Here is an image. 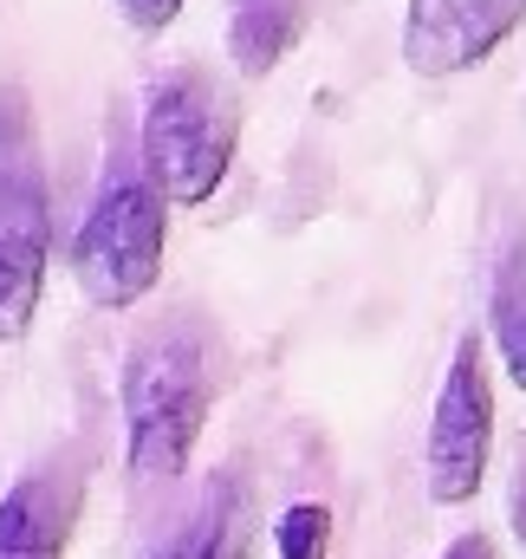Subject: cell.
<instances>
[{
  "instance_id": "6da1fadb",
  "label": "cell",
  "mask_w": 526,
  "mask_h": 559,
  "mask_svg": "<svg viewBox=\"0 0 526 559\" xmlns=\"http://www.w3.org/2000/svg\"><path fill=\"white\" fill-rule=\"evenodd\" d=\"M124 462L136 481H176L208 429V345L195 325H163L124 358Z\"/></svg>"
},
{
  "instance_id": "7a4b0ae2",
  "label": "cell",
  "mask_w": 526,
  "mask_h": 559,
  "mask_svg": "<svg viewBox=\"0 0 526 559\" xmlns=\"http://www.w3.org/2000/svg\"><path fill=\"white\" fill-rule=\"evenodd\" d=\"M52 261V189L39 118L20 85H0V345H20L39 319Z\"/></svg>"
},
{
  "instance_id": "3957f363",
  "label": "cell",
  "mask_w": 526,
  "mask_h": 559,
  "mask_svg": "<svg viewBox=\"0 0 526 559\" xmlns=\"http://www.w3.org/2000/svg\"><path fill=\"white\" fill-rule=\"evenodd\" d=\"M235 105L222 98L215 79H202L195 66L182 72H163L143 98V131H136V150H143V169L150 182L176 202V209H202L215 202V189L228 182L235 169Z\"/></svg>"
},
{
  "instance_id": "277c9868",
  "label": "cell",
  "mask_w": 526,
  "mask_h": 559,
  "mask_svg": "<svg viewBox=\"0 0 526 559\" xmlns=\"http://www.w3.org/2000/svg\"><path fill=\"white\" fill-rule=\"evenodd\" d=\"M163 241H169V195L150 182L143 163H118L79 222L72 241V274L79 293L98 312H131L136 299L163 280Z\"/></svg>"
},
{
  "instance_id": "5b68a950",
  "label": "cell",
  "mask_w": 526,
  "mask_h": 559,
  "mask_svg": "<svg viewBox=\"0 0 526 559\" xmlns=\"http://www.w3.org/2000/svg\"><path fill=\"white\" fill-rule=\"evenodd\" d=\"M494 455V384H488V352L468 332L442 371L435 411H429V442H422V481L435 508H462L481 495Z\"/></svg>"
},
{
  "instance_id": "8992f818",
  "label": "cell",
  "mask_w": 526,
  "mask_h": 559,
  "mask_svg": "<svg viewBox=\"0 0 526 559\" xmlns=\"http://www.w3.org/2000/svg\"><path fill=\"white\" fill-rule=\"evenodd\" d=\"M526 26V0H409L403 7V66L416 79H455L494 59Z\"/></svg>"
},
{
  "instance_id": "52a82bcc",
  "label": "cell",
  "mask_w": 526,
  "mask_h": 559,
  "mask_svg": "<svg viewBox=\"0 0 526 559\" xmlns=\"http://www.w3.org/2000/svg\"><path fill=\"white\" fill-rule=\"evenodd\" d=\"M72 481L59 468H33L0 495V559H65L72 534Z\"/></svg>"
},
{
  "instance_id": "ba28073f",
  "label": "cell",
  "mask_w": 526,
  "mask_h": 559,
  "mask_svg": "<svg viewBox=\"0 0 526 559\" xmlns=\"http://www.w3.org/2000/svg\"><path fill=\"white\" fill-rule=\"evenodd\" d=\"M156 559H254V495L241 475H215L195 514L156 547Z\"/></svg>"
},
{
  "instance_id": "9c48e42d",
  "label": "cell",
  "mask_w": 526,
  "mask_h": 559,
  "mask_svg": "<svg viewBox=\"0 0 526 559\" xmlns=\"http://www.w3.org/2000/svg\"><path fill=\"white\" fill-rule=\"evenodd\" d=\"M299 39V7L292 0H241L228 20V52L248 79H266Z\"/></svg>"
},
{
  "instance_id": "30bf717a",
  "label": "cell",
  "mask_w": 526,
  "mask_h": 559,
  "mask_svg": "<svg viewBox=\"0 0 526 559\" xmlns=\"http://www.w3.org/2000/svg\"><path fill=\"white\" fill-rule=\"evenodd\" d=\"M488 325H494V345H501L507 378L526 391V241L507 254V267H501V280H494Z\"/></svg>"
},
{
  "instance_id": "8fae6325",
  "label": "cell",
  "mask_w": 526,
  "mask_h": 559,
  "mask_svg": "<svg viewBox=\"0 0 526 559\" xmlns=\"http://www.w3.org/2000/svg\"><path fill=\"white\" fill-rule=\"evenodd\" d=\"M273 559H332V508L325 501H292L273 521Z\"/></svg>"
},
{
  "instance_id": "7c38bea8",
  "label": "cell",
  "mask_w": 526,
  "mask_h": 559,
  "mask_svg": "<svg viewBox=\"0 0 526 559\" xmlns=\"http://www.w3.org/2000/svg\"><path fill=\"white\" fill-rule=\"evenodd\" d=\"M182 7H189V0H118V13H124L131 33H163Z\"/></svg>"
},
{
  "instance_id": "4fadbf2b",
  "label": "cell",
  "mask_w": 526,
  "mask_h": 559,
  "mask_svg": "<svg viewBox=\"0 0 526 559\" xmlns=\"http://www.w3.org/2000/svg\"><path fill=\"white\" fill-rule=\"evenodd\" d=\"M435 559H501V547H494L488 534H462V540H449Z\"/></svg>"
},
{
  "instance_id": "5bb4252c",
  "label": "cell",
  "mask_w": 526,
  "mask_h": 559,
  "mask_svg": "<svg viewBox=\"0 0 526 559\" xmlns=\"http://www.w3.org/2000/svg\"><path fill=\"white\" fill-rule=\"evenodd\" d=\"M514 527H521V540H526V462H521V475H514Z\"/></svg>"
}]
</instances>
